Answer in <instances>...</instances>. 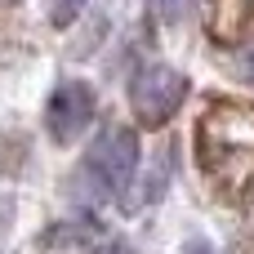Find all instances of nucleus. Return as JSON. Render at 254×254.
<instances>
[{
    "label": "nucleus",
    "instance_id": "nucleus-8",
    "mask_svg": "<svg viewBox=\"0 0 254 254\" xmlns=\"http://www.w3.org/2000/svg\"><path fill=\"white\" fill-rule=\"evenodd\" d=\"M188 254H214V250H210L205 241H192V246H188Z\"/></svg>",
    "mask_w": 254,
    "mask_h": 254
},
{
    "label": "nucleus",
    "instance_id": "nucleus-5",
    "mask_svg": "<svg viewBox=\"0 0 254 254\" xmlns=\"http://www.w3.org/2000/svg\"><path fill=\"white\" fill-rule=\"evenodd\" d=\"M80 9H85V0H45V13H49V22H54V27L76 22V18H80Z\"/></svg>",
    "mask_w": 254,
    "mask_h": 254
},
{
    "label": "nucleus",
    "instance_id": "nucleus-6",
    "mask_svg": "<svg viewBox=\"0 0 254 254\" xmlns=\"http://www.w3.org/2000/svg\"><path fill=\"white\" fill-rule=\"evenodd\" d=\"M147 9H152V18H161V22H183L188 9H192V0H147Z\"/></svg>",
    "mask_w": 254,
    "mask_h": 254
},
{
    "label": "nucleus",
    "instance_id": "nucleus-2",
    "mask_svg": "<svg viewBox=\"0 0 254 254\" xmlns=\"http://www.w3.org/2000/svg\"><path fill=\"white\" fill-rule=\"evenodd\" d=\"M183 98H188V80H183V71L165 67V63H147L129 80V107L143 125H165L183 107Z\"/></svg>",
    "mask_w": 254,
    "mask_h": 254
},
{
    "label": "nucleus",
    "instance_id": "nucleus-7",
    "mask_svg": "<svg viewBox=\"0 0 254 254\" xmlns=\"http://www.w3.org/2000/svg\"><path fill=\"white\" fill-rule=\"evenodd\" d=\"M232 71H237L241 80H250V85H254V49H241V54L232 58Z\"/></svg>",
    "mask_w": 254,
    "mask_h": 254
},
{
    "label": "nucleus",
    "instance_id": "nucleus-3",
    "mask_svg": "<svg viewBox=\"0 0 254 254\" xmlns=\"http://www.w3.org/2000/svg\"><path fill=\"white\" fill-rule=\"evenodd\" d=\"M85 165H89V174L98 179L103 192H125L134 170H138V134L129 125H103L89 143Z\"/></svg>",
    "mask_w": 254,
    "mask_h": 254
},
{
    "label": "nucleus",
    "instance_id": "nucleus-1",
    "mask_svg": "<svg viewBox=\"0 0 254 254\" xmlns=\"http://www.w3.org/2000/svg\"><path fill=\"white\" fill-rule=\"evenodd\" d=\"M196 152L205 174L223 192H246L254 183V107L246 103H214L201 116Z\"/></svg>",
    "mask_w": 254,
    "mask_h": 254
},
{
    "label": "nucleus",
    "instance_id": "nucleus-4",
    "mask_svg": "<svg viewBox=\"0 0 254 254\" xmlns=\"http://www.w3.org/2000/svg\"><path fill=\"white\" fill-rule=\"evenodd\" d=\"M94 107H98V98H94V89H89L85 80H63V85L49 94V107H45L49 138H54V143H76V138L89 129Z\"/></svg>",
    "mask_w": 254,
    "mask_h": 254
}]
</instances>
